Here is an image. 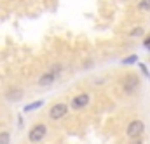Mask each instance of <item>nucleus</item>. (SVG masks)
I'll return each instance as SVG.
<instances>
[{"instance_id": "1", "label": "nucleus", "mask_w": 150, "mask_h": 144, "mask_svg": "<svg viewBox=\"0 0 150 144\" xmlns=\"http://www.w3.org/2000/svg\"><path fill=\"white\" fill-rule=\"evenodd\" d=\"M45 134H47V129H45V125L38 123V125H35V127L30 130V136H28V139H30L32 143H38V141H42V139L45 137Z\"/></svg>"}, {"instance_id": "2", "label": "nucleus", "mask_w": 150, "mask_h": 144, "mask_svg": "<svg viewBox=\"0 0 150 144\" xmlns=\"http://www.w3.org/2000/svg\"><path fill=\"white\" fill-rule=\"evenodd\" d=\"M138 85H140L138 78H136L134 75H129V76H126V80H124V92H126V94H133V92H136Z\"/></svg>"}, {"instance_id": "3", "label": "nucleus", "mask_w": 150, "mask_h": 144, "mask_svg": "<svg viewBox=\"0 0 150 144\" xmlns=\"http://www.w3.org/2000/svg\"><path fill=\"white\" fill-rule=\"evenodd\" d=\"M142 132H143V123H142L140 120H136V122H131V123H129V127H127V136H129L131 139L140 137V136H142Z\"/></svg>"}, {"instance_id": "4", "label": "nucleus", "mask_w": 150, "mask_h": 144, "mask_svg": "<svg viewBox=\"0 0 150 144\" xmlns=\"http://www.w3.org/2000/svg\"><path fill=\"white\" fill-rule=\"evenodd\" d=\"M67 111H68V106H67V104L58 103V104H54V106L51 108V118H52V120H61V118L67 115Z\"/></svg>"}, {"instance_id": "5", "label": "nucleus", "mask_w": 150, "mask_h": 144, "mask_svg": "<svg viewBox=\"0 0 150 144\" xmlns=\"http://www.w3.org/2000/svg\"><path fill=\"white\" fill-rule=\"evenodd\" d=\"M87 104H89V96L87 94L75 96L74 99H72V108L74 109H80V108H84V106H87Z\"/></svg>"}, {"instance_id": "6", "label": "nucleus", "mask_w": 150, "mask_h": 144, "mask_svg": "<svg viewBox=\"0 0 150 144\" xmlns=\"http://www.w3.org/2000/svg\"><path fill=\"white\" fill-rule=\"evenodd\" d=\"M56 78H58V76H56L54 73L47 71V73H44V75L40 76V80H38V85H42V87H45V85H51V83H52Z\"/></svg>"}, {"instance_id": "7", "label": "nucleus", "mask_w": 150, "mask_h": 144, "mask_svg": "<svg viewBox=\"0 0 150 144\" xmlns=\"http://www.w3.org/2000/svg\"><path fill=\"white\" fill-rule=\"evenodd\" d=\"M21 97H23V94H21V90H18V89H12V90L7 92V99H9V101H19Z\"/></svg>"}, {"instance_id": "8", "label": "nucleus", "mask_w": 150, "mask_h": 144, "mask_svg": "<svg viewBox=\"0 0 150 144\" xmlns=\"http://www.w3.org/2000/svg\"><path fill=\"white\" fill-rule=\"evenodd\" d=\"M11 143V134L9 132H0V144H9Z\"/></svg>"}, {"instance_id": "9", "label": "nucleus", "mask_w": 150, "mask_h": 144, "mask_svg": "<svg viewBox=\"0 0 150 144\" xmlns=\"http://www.w3.org/2000/svg\"><path fill=\"white\" fill-rule=\"evenodd\" d=\"M44 103L42 101H35V103H32V104H28V106H25V111H32V109H37V108H40Z\"/></svg>"}, {"instance_id": "10", "label": "nucleus", "mask_w": 150, "mask_h": 144, "mask_svg": "<svg viewBox=\"0 0 150 144\" xmlns=\"http://www.w3.org/2000/svg\"><path fill=\"white\" fill-rule=\"evenodd\" d=\"M138 9L140 10H150V0H142L138 3Z\"/></svg>"}, {"instance_id": "11", "label": "nucleus", "mask_w": 150, "mask_h": 144, "mask_svg": "<svg viewBox=\"0 0 150 144\" xmlns=\"http://www.w3.org/2000/svg\"><path fill=\"white\" fill-rule=\"evenodd\" d=\"M136 56H129V57H126L124 61H122V64H133V63H136Z\"/></svg>"}, {"instance_id": "12", "label": "nucleus", "mask_w": 150, "mask_h": 144, "mask_svg": "<svg viewBox=\"0 0 150 144\" xmlns=\"http://www.w3.org/2000/svg\"><path fill=\"white\" fill-rule=\"evenodd\" d=\"M142 33H143V30L142 28H136V30L131 31V36H138V35H142Z\"/></svg>"}, {"instance_id": "13", "label": "nucleus", "mask_w": 150, "mask_h": 144, "mask_svg": "<svg viewBox=\"0 0 150 144\" xmlns=\"http://www.w3.org/2000/svg\"><path fill=\"white\" fill-rule=\"evenodd\" d=\"M143 43H145V47L150 50V36H147V38H145V42H143Z\"/></svg>"}, {"instance_id": "14", "label": "nucleus", "mask_w": 150, "mask_h": 144, "mask_svg": "<svg viewBox=\"0 0 150 144\" xmlns=\"http://www.w3.org/2000/svg\"><path fill=\"white\" fill-rule=\"evenodd\" d=\"M134 144H142V143H140V141H138V143H134Z\"/></svg>"}]
</instances>
